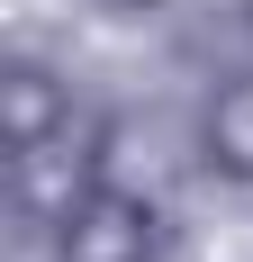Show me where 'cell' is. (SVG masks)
I'll return each mask as SVG.
<instances>
[{
	"instance_id": "obj_1",
	"label": "cell",
	"mask_w": 253,
	"mask_h": 262,
	"mask_svg": "<svg viewBox=\"0 0 253 262\" xmlns=\"http://www.w3.org/2000/svg\"><path fill=\"white\" fill-rule=\"evenodd\" d=\"M91 190H100V127H91V118H73V127H54L46 145H18V154H9V199H18V217L46 226V235L91 199Z\"/></svg>"
},
{
	"instance_id": "obj_2",
	"label": "cell",
	"mask_w": 253,
	"mask_h": 262,
	"mask_svg": "<svg viewBox=\"0 0 253 262\" xmlns=\"http://www.w3.org/2000/svg\"><path fill=\"white\" fill-rule=\"evenodd\" d=\"M54 262H163V208H154L145 190L100 181L54 226Z\"/></svg>"
},
{
	"instance_id": "obj_3",
	"label": "cell",
	"mask_w": 253,
	"mask_h": 262,
	"mask_svg": "<svg viewBox=\"0 0 253 262\" xmlns=\"http://www.w3.org/2000/svg\"><path fill=\"white\" fill-rule=\"evenodd\" d=\"M199 163L217 172V181L253 190V73H226L199 100Z\"/></svg>"
},
{
	"instance_id": "obj_4",
	"label": "cell",
	"mask_w": 253,
	"mask_h": 262,
	"mask_svg": "<svg viewBox=\"0 0 253 262\" xmlns=\"http://www.w3.org/2000/svg\"><path fill=\"white\" fill-rule=\"evenodd\" d=\"M0 108H9V154H18V145H46L54 127L81 118V108H73V81L54 73L46 54H18V63L0 73Z\"/></svg>"
},
{
	"instance_id": "obj_5",
	"label": "cell",
	"mask_w": 253,
	"mask_h": 262,
	"mask_svg": "<svg viewBox=\"0 0 253 262\" xmlns=\"http://www.w3.org/2000/svg\"><path fill=\"white\" fill-rule=\"evenodd\" d=\"M100 9H118V18H145V9H163V0H100Z\"/></svg>"
},
{
	"instance_id": "obj_6",
	"label": "cell",
	"mask_w": 253,
	"mask_h": 262,
	"mask_svg": "<svg viewBox=\"0 0 253 262\" xmlns=\"http://www.w3.org/2000/svg\"><path fill=\"white\" fill-rule=\"evenodd\" d=\"M235 9H244V27H253V0H235Z\"/></svg>"
}]
</instances>
